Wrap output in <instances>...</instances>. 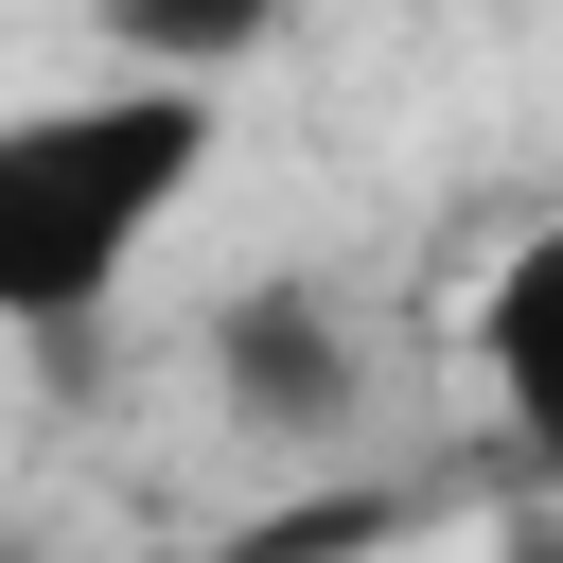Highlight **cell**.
<instances>
[{
  "label": "cell",
  "instance_id": "cell-1",
  "mask_svg": "<svg viewBox=\"0 0 563 563\" xmlns=\"http://www.w3.org/2000/svg\"><path fill=\"white\" fill-rule=\"evenodd\" d=\"M211 176V88L194 70H106L70 106L0 123V334H88L141 229H176Z\"/></svg>",
  "mask_w": 563,
  "mask_h": 563
},
{
  "label": "cell",
  "instance_id": "cell-2",
  "mask_svg": "<svg viewBox=\"0 0 563 563\" xmlns=\"http://www.w3.org/2000/svg\"><path fill=\"white\" fill-rule=\"evenodd\" d=\"M352 387H369V352H352L334 282H229L211 299V405L246 440H334Z\"/></svg>",
  "mask_w": 563,
  "mask_h": 563
},
{
  "label": "cell",
  "instance_id": "cell-3",
  "mask_svg": "<svg viewBox=\"0 0 563 563\" xmlns=\"http://www.w3.org/2000/svg\"><path fill=\"white\" fill-rule=\"evenodd\" d=\"M475 369H493V422L563 475V211L493 264V299H475Z\"/></svg>",
  "mask_w": 563,
  "mask_h": 563
},
{
  "label": "cell",
  "instance_id": "cell-4",
  "mask_svg": "<svg viewBox=\"0 0 563 563\" xmlns=\"http://www.w3.org/2000/svg\"><path fill=\"white\" fill-rule=\"evenodd\" d=\"M282 18H299V0H106V53H123V70H194V88H229Z\"/></svg>",
  "mask_w": 563,
  "mask_h": 563
}]
</instances>
